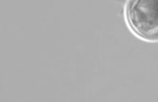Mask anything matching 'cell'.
Wrapping results in <instances>:
<instances>
[{"mask_svg": "<svg viewBox=\"0 0 158 102\" xmlns=\"http://www.w3.org/2000/svg\"><path fill=\"white\" fill-rule=\"evenodd\" d=\"M124 16L128 28L137 37L158 42V0H128Z\"/></svg>", "mask_w": 158, "mask_h": 102, "instance_id": "obj_1", "label": "cell"}]
</instances>
